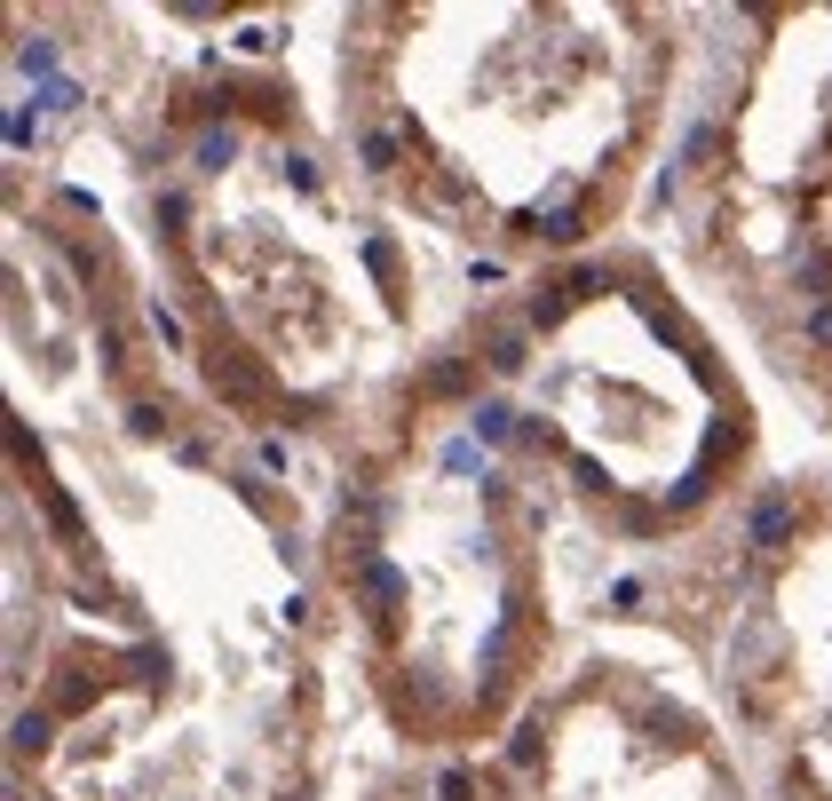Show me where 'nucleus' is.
Returning a JSON list of instances; mask_svg holds the SVG:
<instances>
[{
  "instance_id": "obj_1",
  "label": "nucleus",
  "mask_w": 832,
  "mask_h": 801,
  "mask_svg": "<svg viewBox=\"0 0 832 801\" xmlns=\"http://www.w3.org/2000/svg\"><path fill=\"white\" fill-rule=\"evenodd\" d=\"M785 532H793V500H785V492H769V500L753 508V548H777Z\"/></svg>"
},
{
  "instance_id": "obj_2",
  "label": "nucleus",
  "mask_w": 832,
  "mask_h": 801,
  "mask_svg": "<svg viewBox=\"0 0 832 801\" xmlns=\"http://www.w3.org/2000/svg\"><path fill=\"white\" fill-rule=\"evenodd\" d=\"M16 746L40 754V746H48V714H16Z\"/></svg>"
},
{
  "instance_id": "obj_3",
  "label": "nucleus",
  "mask_w": 832,
  "mask_h": 801,
  "mask_svg": "<svg viewBox=\"0 0 832 801\" xmlns=\"http://www.w3.org/2000/svg\"><path fill=\"white\" fill-rule=\"evenodd\" d=\"M16 64H24V72H48V64H56V48H48V40H32V48H16Z\"/></svg>"
},
{
  "instance_id": "obj_4",
  "label": "nucleus",
  "mask_w": 832,
  "mask_h": 801,
  "mask_svg": "<svg viewBox=\"0 0 832 801\" xmlns=\"http://www.w3.org/2000/svg\"><path fill=\"white\" fill-rule=\"evenodd\" d=\"M127 421H135V437H159V429H167V413H159V405H135Z\"/></svg>"
},
{
  "instance_id": "obj_5",
  "label": "nucleus",
  "mask_w": 832,
  "mask_h": 801,
  "mask_svg": "<svg viewBox=\"0 0 832 801\" xmlns=\"http://www.w3.org/2000/svg\"><path fill=\"white\" fill-rule=\"evenodd\" d=\"M230 159V135H199V167H222Z\"/></svg>"
}]
</instances>
